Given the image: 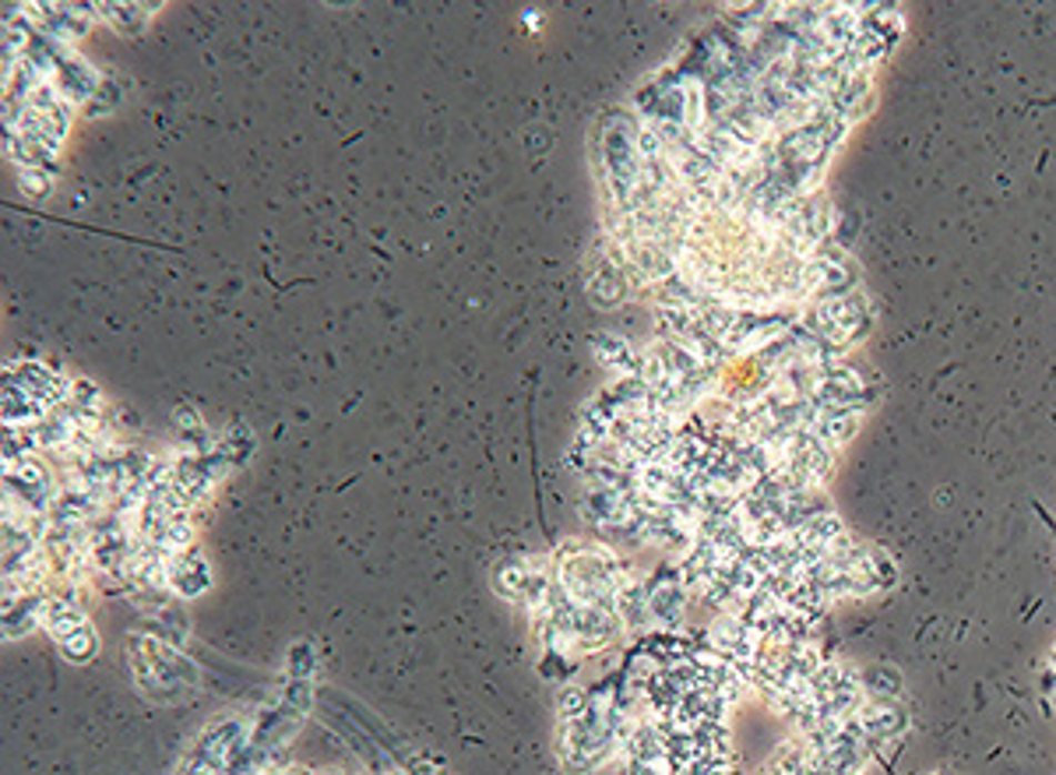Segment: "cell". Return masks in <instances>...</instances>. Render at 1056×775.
<instances>
[{
	"instance_id": "cell-1",
	"label": "cell",
	"mask_w": 1056,
	"mask_h": 775,
	"mask_svg": "<svg viewBox=\"0 0 1056 775\" xmlns=\"http://www.w3.org/2000/svg\"><path fill=\"white\" fill-rule=\"evenodd\" d=\"M47 627H50V635L57 638L60 652H64L68 660L86 663V660L95 656V648H99L95 631H92L89 617L81 614V610H74L68 603H50L47 606Z\"/></svg>"
},
{
	"instance_id": "cell-5",
	"label": "cell",
	"mask_w": 1056,
	"mask_h": 775,
	"mask_svg": "<svg viewBox=\"0 0 1056 775\" xmlns=\"http://www.w3.org/2000/svg\"><path fill=\"white\" fill-rule=\"evenodd\" d=\"M95 11H102L99 18H107L110 26H117L120 32H141L152 22V14L159 11V4H95Z\"/></svg>"
},
{
	"instance_id": "cell-7",
	"label": "cell",
	"mask_w": 1056,
	"mask_h": 775,
	"mask_svg": "<svg viewBox=\"0 0 1056 775\" xmlns=\"http://www.w3.org/2000/svg\"><path fill=\"white\" fill-rule=\"evenodd\" d=\"M18 180H22V191L29 198H47L53 191V173L43 170H18Z\"/></svg>"
},
{
	"instance_id": "cell-4",
	"label": "cell",
	"mask_w": 1056,
	"mask_h": 775,
	"mask_svg": "<svg viewBox=\"0 0 1056 775\" xmlns=\"http://www.w3.org/2000/svg\"><path fill=\"white\" fill-rule=\"evenodd\" d=\"M165 578L177 588L180 596H201L204 588L212 585V571L204 564V557L198 550H183L180 557L170 561V571H165Z\"/></svg>"
},
{
	"instance_id": "cell-3",
	"label": "cell",
	"mask_w": 1056,
	"mask_h": 775,
	"mask_svg": "<svg viewBox=\"0 0 1056 775\" xmlns=\"http://www.w3.org/2000/svg\"><path fill=\"white\" fill-rule=\"evenodd\" d=\"M599 264L589 269V296L595 308H616L627 293V279H624V264H616L610 254H595Z\"/></svg>"
},
{
	"instance_id": "cell-2",
	"label": "cell",
	"mask_w": 1056,
	"mask_h": 775,
	"mask_svg": "<svg viewBox=\"0 0 1056 775\" xmlns=\"http://www.w3.org/2000/svg\"><path fill=\"white\" fill-rule=\"evenodd\" d=\"M53 85H57V92L68 99L71 107H81V103H89V99L99 92V85H102V74L92 68V64H86L74 50L60 60L57 64V71H53Z\"/></svg>"
},
{
	"instance_id": "cell-6",
	"label": "cell",
	"mask_w": 1056,
	"mask_h": 775,
	"mask_svg": "<svg viewBox=\"0 0 1056 775\" xmlns=\"http://www.w3.org/2000/svg\"><path fill=\"white\" fill-rule=\"evenodd\" d=\"M595 350H599V360H603L613 374L634 378L637 356H634V350H631L627 339H620V335H599V339H595Z\"/></svg>"
}]
</instances>
